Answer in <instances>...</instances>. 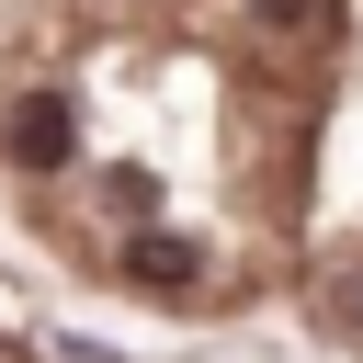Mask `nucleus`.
<instances>
[{
    "mask_svg": "<svg viewBox=\"0 0 363 363\" xmlns=\"http://www.w3.org/2000/svg\"><path fill=\"white\" fill-rule=\"evenodd\" d=\"M68 136H79V113H68V102H57V91H34V102H23V113H11V147H23V159H34V170H57V159H68Z\"/></svg>",
    "mask_w": 363,
    "mask_h": 363,
    "instance_id": "obj_1",
    "label": "nucleus"
},
{
    "mask_svg": "<svg viewBox=\"0 0 363 363\" xmlns=\"http://www.w3.org/2000/svg\"><path fill=\"white\" fill-rule=\"evenodd\" d=\"M125 272L159 284V295H182V284H193V238H159V227H147V238H125Z\"/></svg>",
    "mask_w": 363,
    "mask_h": 363,
    "instance_id": "obj_2",
    "label": "nucleus"
}]
</instances>
